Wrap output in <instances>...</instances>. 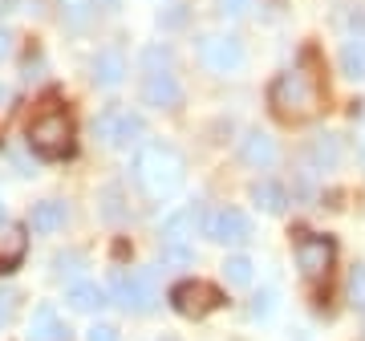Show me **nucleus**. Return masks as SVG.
<instances>
[{"label":"nucleus","instance_id":"nucleus-16","mask_svg":"<svg viewBox=\"0 0 365 341\" xmlns=\"http://www.w3.org/2000/svg\"><path fill=\"white\" fill-rule=\"evenodd\" d=\"M66 203L61 199H45V203H37V208L29 211V228L37 232V236H49V232H57V228H66Z\"/></svg>","mask_w":365,"mask_h":341},{"label":"nucleus","instance_id":"nucleus-34","mask_svg":"<svg viewBox=\"0 0 365 341\" xmlns=\"http://www.w3.org/2000/svg\"><path fill=\"white\" fill-rule=\"evenodd\" d=\"M4 102H9V90H4V86H0V106H4Z\"/></svg>","mask_w":365,"mask_h":341},{"label":"nucleus","instance_id":"nucleus-18","mask_svg":"<svg viewBox=\"0 0 365 341\" xmlns=\"http://www.w3.org/2000/svg\"><path fill=\"white\" fill-rule=\"evenodd\" d=\"M341 138L337 134H317L313 143H309V163H313V170H333L341 163Z\"/></svg>","mask_w":365,"mask_h":341},{"label":"nucleus","instance_id":"nucleus-36","mask_svg":"<svg viewBox=\"0 0 365 341\" xmlns=\"http://www.w3.org/2000/svg\"><path fill=\"white\" fill-rule=\"evenodd\" d=\"M357 155H361V163H365V138H361V146H357Z\"/></svg>","mask_w":365,"mask_h":341},{"label":"nucleus","instance_id":"nucleus-10","mask_svg":"<svg viewBox=\"0 0 365 341\" xmlns=\"http://www.w3.org/2000/svg\"><path fill=\"white\" fill-rule=\"evenodd\" d=\"M143 102L155 106V110H175L182 102V86L170 69H155L143 78Z\"/></svg>","mask_w":365,"mask_h":341},{"label":"nucleus","instance_id":"nucleus-27","mask_svg":"<svg viewBox=\"0 0 365 341\" xmlns=\"http://www.w3.org/2000/svg\"><path fill=\"white\" fill-rule=\"evenodd\" d=\"M215 9H220L223 21H240V16H248L256 9V0H215Z\"/></svg>","mask_w":365,"mask_h":341},{"label":"nucleus","instance_id":"nucleus-4","mask_svg":"<svg viewBox=\"0 0 365 341\" xmlns=\"http://www.w3.org/2000/svg\"><path fill=\"white\" fill-rule=\"evenodd\" d=\"M199 61L211 69V73H240L244 61H248V53H244V41L232 37V33H207V37H199Z\"/></svg>","mask_w":365,"mask_h":341},{"label":"nucleus","instance_id":"nucleus-7","mask_svg":"<svg viewBox=\"0 0 365 341\" xmlns=\"http://www.w3.org/2000/svg\"><path fill=\"white\" fill-rule=\"evenodd\" d=\"M333 260H337V244L329 236H300L297 240V268L304 280H313V285L325 280Z\"/></svg>","mask_w":365,"mask_h":341},{"label":"nucleus","instance_id":"nucleus-37","mask_svg":"<svg viewBox=\"0 0 365 341\" xmlns=\"http://www.w3.org/2000/svg\"><path fill=\"white\" fill-rule=\"evenodd\" d=\"M163 341H170V337H163Z\"/></svg>","mask_w":365,"mask_h":341},{"label":"nucleus","instance_id":"nucleus-25","mask_svg":"<svg viewBox=\"0 0 365 341\" xmlns=\"http://www.w3.org/2000/svg\"><path fill=\"white\" fill-rule=\"evenodd\" d=\"M349 305L357 313H365V264H353L349 273Z\"/></svg>","mask_w":365,"mask_h":341},{"label":"nucleus","instance_id":"nucleus-5","mask_svg":"<svg viewBox=\"0 0 365 341\" xmlns=\"http://www.w3.org/2000/svg\"><path fill=\"white\" fill-rule=\"evenodd\" d=\"M143 134H146V122H143V114H134V110H106V114L93 118V138L106 143V146H114V151L134 146Z\"/></svg>","mask_w":365,"mask_h":341},{"label":"nucleus","instance_id":"nucleus-6","mask_svg":"<svg viewBox=\"0 0 365 341\" xmlns=\"http://www.w3.org/2000/svg\"><path fill=\"white\" fill-rule=\"evenodd\" d=\"M110 297H114L126 313H150L158 305V289L150 273H118L114 285H110Z\"/></svg>","mask_w":365,"mask_h":341},{"label":"nucleus","instance_id":"nucleus-24","mask_svg":"<svg viewBox=\"0 0 365 341\" xmlns=\"http://www.w3.org/2000/svg\"><path fill=\"white\" fill-rule=\"evenodd\" d=\"M223 280H227V285H240V289L252 285V260L248 256H227V260H223Z\"/></svg>","mask_w":365,"mask_h":341},{"label":"nucleus","instance_id":"nucleus-35","mask_svg":"<svg viewBox=\"0 0 365 341\" xmlns=\"http://www.w3.org/2000/svg\"><path fill=\"white\" fill-rule=\"evenodd\" d=\"M4 215H9V208H4V199H0V223H4Z\"/></svg>","mask_w":365,"mask_h":341},{"label":"nucleus","instance_id":"nucleus-20","mask_svg":"<svg viewBox=\"0 0 365 341\" xmlns=\"http://www.w3.org/2000/svg\"><path fill=\"white\" fill-rule=\"evenodd\" d=\"M98 211H102L106 223H126L130 220V208H126V199H122V187H102V195H98Z\"/></svg>","mask_w":365,"mask_h":341},{"label":"nucleus","instance_id":"nucleus-19","mask_svg":"<svg viewBox=\"0 0 365 341\" xmlns=\"http://www.w3.org/2000/svg\"><path fill=\"white\" fill-rule=\"evenodd\" d=\"M252 203L260 211H268V215H280L288 208V191L280 183H272V179H264V183L252 187Z\"/></svg>","mask_w":365,"mask_h":341},{"label":"nucleus","instance_id":"nucleus-11","mask_svg":"<svg viewBox=\"0 0 365 341\" xmlns=\"http://www.w3.org/2000/svg\"><path fill=\"white\" fill-rule=\"evenodd\" d=\"M276 138L272 134H264V131H248L244 138H240V158L248 163L252 170H268L276 163Z\"/></svg>","mask_w":365,"mask_h":341},{"label":"nucleus","instance_id":"nucleus-13","mask_svg":"<svg viewBox=\"0 0 365 341\" xmlns=\"http://www.w3.org/2000/svg\"><path fill=\"white\" fill-rule=\"evenodd\" d=\"M25 248H29V236L21 223H0V273H13L16 264L25 260Z\"/></svg>","mask_w":365,"mask_h":341},{"label":"nucleus","instance_id":"nucleus-9","mask_svg":"<svg viewBox=\"0 0 365 341\" xmlns=\"http://www.w3.org/2000/svg\"><path fill=\"white\" fill-rule=\"evenodd\" d=\"M170 305H175L179 317L199 321V317H207L211 309L220 305V292L211 289V285H203V280H179V285L170 289Z\"/></svg>","mask_w":365,"mask_h":341},{"label":"nucleus","instance_id":"nucleus-29","mask_svg":"<svg viewBox=\"0 0 365 341\" xmlns=\"http://www.w3.org/2000/svg\"><path fill=\"white\" fill-rule=\"evenodd\" d=\"M163 260L167 264H191L195 260V248H191V244H163Z\"/></svg>","mask_w":365,"mask_h":341},{"label":"nucleus","instance_id":"nucleus-32","mask_svg":"<svg viewBox=\"0 0 365 341\" xmlns=\"http://www.w3.org/2000/svg\"><path fill=\"white\" fill-rule=\"evenodd\" d=\"M182 16H187V13H182L179 4H175V9H170L167 16H158V25H167V29H175V25H182Z\"/></svg>","mask_w":365,"mask_h":341},{"label":"nucleus","instance_id":"nucleus-30","mask_svg":"<svg viewBox=\"0 0 365 341\" xmlns=\"http://www.w3.org/2000/svg\"><path fill=\"white\" fill-rule=\"evenodd\" d=\"M90 341H122V333H118L114 325H93L90 329Z\"/></svg>","mask_w":365,"mask_h":341},{"label":"nucleus","instance_id":"nucleus-14","mask_svg":"<svg viewBox=\"0 0 365 341\" xmlns=\"http://www.w3.org/2000/svg\"><path fill=\"white\" fill-rule=\"evenodd\" d=\"M122 78H126V57H122V49L110 45V49H102L93 57V81H98L102 90H118Z\"/></svg>","mask_w":365,"mask_h":341},{"label":"nucleus","instance_id":"nucleus-28","mask_svg":"<svg viewBox=\"0 0 365 341\" xmlns=\"http://www.w3.org/2000/svg\"><path fill=\"white\" fill-rule=\"evenodd\" d=\"M143 66H146V73H155V69H170V49L150 45V49L143 53Z\"/></svg>","mask_w":365,"mask_h":341},{"label":"nucleus","instance_id":"nucleus-2","mask_svg":"<svg viewBox=\"0 0 365 341\" xmlns=\"http://www.w3.org/2000/svg\"><path fill=\"white\" fill-rule=\"evenodd\" d=\"M268 102H272V110L284 122H304V118H313L317 110H321V86H317L313 73L288 69V73H280V78L272 81Z\"/></svg>","mask_w":365,"mask_h":341},{"label":"nucleus","instance_id":"nucleus-33","mask_svg":"<svg viewBox=\"0 0 365 341\" xmlns=\"http://www.w3.org/2000/svg\"><path fill=\"white\" fill-rule=\"evenodd\" d=\"M9 53H13V33H9V29H0V61H4Z\"/></svg>","mask_w":365,"mask_h":341},{"label":"nucleus","instance_id":"nucleus-23","mask_svg":"<svg viewBox=\"0 0 365 341\" xmlns=\"http://www.w3.org/2000/svg\"><path fill=\"white\" fill-rule=\"evenodd\" d=\"M81 268H86V256L81 252H57L53 256V276L57 280H69L73 285V280H81Z\"/></svg>","mask_w":365,"mask_h":341},{"label":"nucleus","instance_id":"nucleus-1","mask_svg":"<svg viewBox=\"0 0 365 341\" xmlns=\"http://www.w3.org/2000/svg\"><path fill=\"white\" fill-rule=\"evenodd\" d=\"M134 179H138V187L146 191V199L163 203V199H170L182 187L187 163H182V155L167 143H138V151H134Z\"/></svg>","mask_w":365,"mask_h":341},{"label":"nucleus","instance_id":"nucleus-17","mask_svg":"<svg viewBox=\"0 0 365 341\" xmlns=\"http://www.w3.org/2000/svg\"><path fill=\"white\" fill-rule=\"evenodd\" d=\"M66 301L73 313H93V309H102L106 305V289L102 285H93V280H73L66 289Z\"/></svg>","mask_w":365,"mask_h":341},{"label":"nucleus","instance_id":"nucleus-22","mask_svg":"<svg viewBox=\"0 0 365 341\" xmlns=\"http://www.w3.org/2000/svg\"><path fill=\"white\" fill-rule=\"evenodd\" d=\"M57 9H61V21L78 33L93 21V0H57Z\"/></svg>","mask_w":365,"mask_h":341},{"label":"nucleus","instance_id":"nucleus-12","mask_svg":"<svg viewBox=\"0 0 365 341\" xmlns=\"http://www.w3.org/2000/svg\"><path fill=\"white\" fill-rule=\"evenodd\" d=\"M29 341H69V329L66 321L57 317V309L53 305H37L33 309V317H29Z\"/></svg>","mask_w":365,"mask_h":341},{"label":"nucleus","instance_id":"nucleus-21","mask_svg":"<svg viewBox=\"0 0 365 341\" xmlns=\"http://www.w3.org/2000/svg\"><path fill=\"white\" fill-rule=\"evenodd\" d=\"M341 73L353 81H365V41H345L341 45Z\"/></svg>","mask_w":365,"mask_h":341},{"label":"nucleus","instance_id":"nucleus-8","mask_svg":"<svg viewBox=\"0 0 365 341\" xmlns=\"http://www.w3.org/2000/svg\"><path fill=\"white\" fill-rule=\"evenodd\" d=\"M203 236L215 240V244H227V248H240L252 240V223L240 208H220L203 220Z\"/></svg>","mask_w":365,"mask_h":341},{"label":"nucleus","instance_id":"nucleus-26","mask_svg":"<svg viewBox=\"0 0 365 341\" xmlns=\"http://www.w3.org/2000/svg\"><path fill=\"white\" fill-rule=\"evenodd\" d=\"M248 313L256 317V321H268V317L276 313V292H272V289H260V292H256V297H252Z\"/></svg>","mask_w":365,"mask_h":341},{"label":"nucleus","instance_id":"nucleus-3","mask_svg":"<svg viewBox=\"0 0 365 341\" xmlns=\"http://www.w3.org/2000/svg\"><path fill=\"white\" fill-rule=\"evenodd\" d=\"M29 146H33L41 158L69 155V151H73V122H69V114L45 110L41 118H33V126H29Z\"/></svg>","mask_w":365,"mask_h":341},{"label":"nucleus","instance_id":"nucleus-15","mask_svg":"<svg viewBox=\"0 0 365 341\" xmlns=\"http://www.w3.org/2000/svg\"><path fill=\"white\" fill-rule=\"evenodd\" d=\"M195 223H199V203L179 208L175 215H167V220H163V244H191V236H195Z\"/></svg>","mask_w":365,"mask_h":341},{"label":"nucleus","instance_id":"nucleus-31","mask_svg":"<svg viewBox=\"0 0 365 341\" xmlns=\"http://www.w3.org/2000/svg\"><path fill=\"white\" fill-rule=\"evenodd\" d=\"M9 317H13V292H0V329L9 325Z\"/></svg>","mask_w":365,"mask_h":341}]
</instances>
